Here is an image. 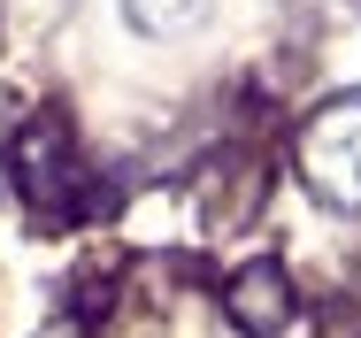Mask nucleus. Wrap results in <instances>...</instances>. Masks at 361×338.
Here are the masks:
<instances>
[{"instance_id":"1","label":"nucleus","mask_w":361,"mask_h":338,"mask_svg":"<svg viewBox=\"0 0 361 338\" xmlns=\"http://www.w3.org/2000/svg\"><path fill=\"white\" fill-rule=\"evenodd\" d=\"M8 185H16V200L39 223H77L92 207L85 200V169H77V138L54 108L16 123V138H8Z\"/></svg>"},{"instance_id":"2","label":"nucleus","mask_w":361,"mask_h":338,"mask_svg":"<svg viewBox=\"0 0 361 338\" xmlns=\"http://www.w3.org/2000/svg\"><path fill=\"white\" fill-rule=\"evenodd\" d=\"M300 169L331 207H361V92L315 108V123L300 131Z\"/></svg>"},{"instance_id":"3","label":"nucleus","mask_w":361,"mask_h":338,"mask_svg":"<svg viewBox=\"0 0 361 338\" xmlns=\"http://www.w3.org/2000/svg\"><path fill=\"white\" fill-rule=\"evenodd\" d=\"M231 323L246 338H277L292 323V284L277 262H246V270L231 277Z\"/></svg>"},{"instance_id":"4","label":"nucleus","mask_w":361,"mask_h":338,"mask_svg":"<svg viewBox=\"0 0 361 338\" xmlns=\"http://www.w3.org/2000/svg\"><path fill=\"white\" fill-rule=\"evenodd\" d=\"M216 16V0H123V23L139 39H185Z\"/></svg>"}]
</instances>
